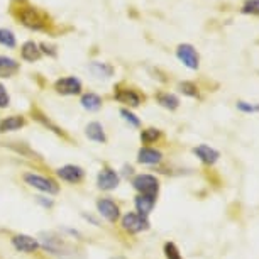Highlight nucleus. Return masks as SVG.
<instances>
[{
	"label": "nucleus",
	"mask_w": 259,
	"mask_h": 259,
	"mask_svg": "<svg viewBox=\"0 0 259 259\" xmlns=\"http://www.w3.org/2000/svg\"><path fill=\"white\" fill-rule=\"evenodd\" d=\"M37 241H39V246L50 254H53V256H60V257L66 256L68 249H70V246H68V242L65 239L60 237L55 232H42Z\"/></svg>",
	"instance_id": "obj_1"
},
{
	"label": "nucleus",
	"mask_w": 259,
	"mask_h": 259,
	"mask_svg": "<svg viewBox=\"0 0 259 259\" xmlns=\"http://www.w3.org/2000/svg\"><path fill=\"white\" fill-rule=\"evenodd\" d=\"M24 182H26L31 188H36L39 192L48 193V195H56L60 192V185H58L53 178L41 177L36 173H26L24 175Z\"/></svg>",
	"instance_id": "obj_2"
},
{
	"label": "nucleus",
	"mask_w": 259,
	"mask_h": 259,
	"mask_svg": "<svg viewBox=\"0 0 259 259\" xmlns=\"http://www.w3.org/2000/svg\"><path fill=\"white\" fill-rule=\"evenodd\" d=\"M120 226L127 234H139V232L148 231L151 224H149V219L146 217V215H141L138 212H129L122 217Z\"/></svg>",
	"instance_id": "obj_3"
},
{
	"label": "nucleus",
	"mask_w": 259,
	"mask_h": 259,
	"mask_svg": "<svg viewBox=\"0 0 259 259\" xmlns=\"http://www.w3.org/2000/svg\"><path fill=\"white\" fill-rule=\"evenodd\" d=\"M133 187L141 195H154V197H158L159 193V182L153 175H138V177H134Z\"/></svg>",
	"instance_id": "obj_4"
},
{
	"label": "nucleus",
	"mask_w": 259,
	"mask_h": 259,
	"mask_svg": "<svg viewBox=\"0 0 259 259\" xmlns=\"http://www.w3.org/2000/svg\"><path fill=\"white\" fill-rule=\"evenodd\" d=\"M97 210H99V213L105 219L107 222H110V224H115L120 219L119 205H117L114 200L109 198V197L97 200Z\"/></svg>",
	"instance_id": "obj_5"
},
{
	"label": "nucleus",
	"mask_w": 259,
	"mask_h": 259,
	"mask_svg": "<svg viewBox=\"0 0 259 259\" xmlns=\"http://www.w3.org/2000/svg\"><path fill=\"white\" fill-rule=\"evenodd\" d=\"M120 177L115 169L112 168H102L97 175V187L104 192H110V190H115L119 187Z\"/></svg>",
	"instance_id": "obj_6"
},
{
	"label": "nucleus",
	"mask_w": 259,
	"mask_h": 259,
	"mask_svg": "<svg viewBox=\"0 0 259 259\" xmlns=\"http://www.w3.org/2000/svg\"><path fill=\"white\" fill-rule=\"evenodd\" d=\"M177 58L190 70H198L200 66V56L197 50L192 45H180L177 48Z\"/></svg>",
	"instance_id": "obj_7"
},
{
	"label": "nucleus",
	"mask_w": 259,
	"mask_h": 259,
	"mask_svg": "<svg viewBox=\"0 0 259 259\" xmlns=\"http://www.w3.org/2000/svg\"><path fill=\"white\" fill-rule=\"evenodd\" d=\"M56 175L63 180V182L76 185V183H81L83 178H85V169L76 164H66V166L58 168Z\"/></svg>",
	"instance_id": "obj_8"
},
{
	"label": "nucleus",
	"mask_w": 259,
	"mask_h": 259,
	"mask_svg": "<svg viewBox=\"0 0 259 259\" xmlns=\"http://www.w3.org/2000/svg\"><path fill=\"white\" fill-rule=\"evenodd\" d=\"M12 246L17 249L19 252H24V254H32L36 252L39 247V241L34 239L27 234H17V236L12 237Z\"/></svg>",
	"instance_id": "obj_9"
},
{
	"label": "nucleus",
	"mask_w": 259,
	"mask_h": 259,
	"mask_svg": "<svg viewBox=\"0 0 259 259\" xmlns=\"http://www.w3.org/2000/svg\"><path fill=\"white\" fill-rule=\"evenodd\" d=\"M55 90L61 95H78L81 92V81L75 76L60 78L55 83Z\"/></svg>",
	"instance_id": "obj_10"
},
{
	"label": "nucleus",
	"mask_w": 259,
	"mask_h": 259,
	"mask_svg": "<svg viewBox=\"0 0 259 259\" xmlns=\"http://www.w3.org/2000/svg\"><path fill=\"white\" fill-rule=\"evenodd\" d=\"M193 154L207 166L215 164L219 161V158H221V153H219L217 149L210 148V146H207V144H200V146H197V148H193Z\"/></svg>",
	"instance_id": "obj_11"
},
{
	"label": "nucleus",
	"mask_w": 259,
	"mask_h": 259,
	"mask_svg": "<svg viewBox=\"0 0 259 259\" xmlns=\"http://www.w3.org/2000/svg\"><path fill=\"white\" fill-rule=\"evenodd\" d=\"M161 161H163V153H161L159 149L144 146V148H141L138 151V163H141V164L154 166V164H159Z\"/></svg>",
	"instance_id": "obj_12"
},
{
	"label": "nucleus",
	"mask_w": 259,
	"mask_h": 259,
	"mask_svg": "<svg viewBox=\"0 0 259 259\" xmlns=\"http://www.w3.org/2000/svg\"><path fill=\"white\" fill-rule=\"evenodd\" d=\"M114 97L120 104H125L129 107H139L144 100L143 97H141V94H138V92L133 89H117Z\"/></svg>",
	"instance_id": "obj_13"
},
{
	"label": "nucleus",
	"mask_w": 259,
	"mask_h": 259,
	"mask_svg": "<svg viewBox=\"0 0 259 259\" xmlns=\"http://www.w3.org/2000/svg\"><path fill=\"white\" fill-rule=\"evenodd\" d=\"M21 19H22V22L26 24L27 27H32V29H42L45 27V17L39 14L36 9H32V7H27V9H24L22 14H21Z\"/></svg>",
	"instance_id": "obj_14"
},
{
	"label": "nucleus",
	"mask_w": 259,
	"mask_h": 259,
	"mask_svg": "<svg viewBox=\"0 0 259 259\" xmlns=\"http://www.w3.org/2000/svg\"><path fill=\"white\" fill-rule=\"evenodd\" d=\"M156 198L158 197H154V195H138L134 200V205H136V210H138V213L141 215H148L153 212V208H154V205H156Z\"/></svg>",
	"instance_id": "obj_15"
},
{
	"label": "nucleus",
	"mask_w": 259,
	"mask_h": 259,
	"mask_svg": "<svg viewBox=\"0 0 259 259\" xmlns=\"http://www.w3.org/2000/svg\"><path fill=\"white\" fill-rule=\"evenodd\" d=\"M26 125V120L21 115H11L6 117V119L0 120V133L6 134V133H12V131H19L21 127Z\"/></svg>",
	"instance_id": "obj_16"
},
{
	"label": "nucleus",
	"mask_w": 259,
	"mask_h": 259,
	"mask_svg": "<svg viewBox=\"0 0 259 259\" xmlns=\"http://www.w3.org/2000/svg\"><path fill=\"white\" fill-rule=\"evenodd\" d=\"M85 134L90 141H95V143H102V144L107 143L105 131L100 122H90V124L85 127Z\"/></svg>",
	"instance_id": "obj_17"
},
{
	"label": "nucleus",
	"mask_w": 259,
	"mask_h": 259,
	"mask_svg": "<svg viewBox=\"0 0 259 259\" xmlns=\"http://www.w3.org/2000/svg\"><path fill=\"white\" fill-rule=\"evenodd\" d=\"M19 71V63L12 58L0 56V78H11Z\"/></svg>",
	"instance_id": "obj_18"
},
{
	"label": "nucleus",
	"mask_w": 259,
	"mask_h": 259,
	"mask_svg": "<svg viewBox=\"0 0 259 259\" xmlns=\"http://www.w3.org/2000/svg\"><path fill=\"white\" fill-rule=\"evenodd\" d=\"M156 99H158V104L161 107L168 110H177L180 107V99L175 94H169V92H161V94L156 95Z\"/></svg>",
	"instance_id": "obj_19"
},
{
	"label": "nucleus",
	"mask_w": 259,
	"mask_h": 259,
	"mask_svg": "<svg viewBox=\"0 0 259 259\" xmlns=\"http://www.w3.org/2000/svg\"><path fill=\"white\" fill-rule=\"evenodd\" d=\"M89 70L92 71V75L97 78H110L114 75V68L110 65H107V63H100V61H94L89 66Z\"/></svg>",
	"instance_id": "obj_20"
},
{
	"label": "nucleus",
	"mask_w": 259,
	"mask_h": 259,
	"mask_svg": "<svg viewBox=\"0 0 259 259\" xmlns=\"http://www.w3.org/2000/svg\"><path fill=\"white\" fill-rule=\"evenodd\" d=\"M81 107L89 112H97L102 109V99L97 94H85L81 97Z\"/></svg>",
	"instance_id": "obj_21"
},
{
	"label": "nucleus",
	"mask_w": 259,
	"mask_h": 259,
	"mask_svg": "<svg viewBox=\"0 0 259 259\" xmlns=\"http://www.w3.org/2000/svg\"><path fill=\"white\" fill-rule=\"evenodd\" d=\"M22 58L26 61H37L39 58H41V50H39V46L36 42L32 41H27L26 45L22 46Z\"/></svg>",
	"instance_id": "obj_22"
},
{
	"label": "nucleus",
	"mask_w": 259,
	"mask_h": 259,
	"mask_svg": "<svg viewBox=\"0 0 259 259\" xmlns=\"http://www.w3.org/2000/svg\"><path fill=\"white\" fill-rule=\"evenodd\" d=\"M161 139V131L159 129H154V127H149V129H144L141 133V141L143 144H154L156 141Z\"/></svg>",
	"instance_id": "obj_23"
},
{
	"label": "nucleus",
	"mask_w": 259,
	"mask_h": 259,
	"mask_svg": "<svg viewBox=\"0 0 259 259\" xmlns=\"http://www.w3.org/2000/svg\"><path fill=\"white\" fill-rule=\"evenodd\" d=\"M178 90L182 92L183 95H187V97H192V99H198V89H197V85L192 81H182L178 85Z\"/></svg>",
	"instance_id": "obj_24"
},
{
	"label": "nucleus",
	"mask_w": 259,
	"mask_h": 259,
	"mask_svg": "<svg viewBox=\"0 0 259 259\" xmlns=\"http://www.w3.org/2000/svg\"><path fill=\"white\" fill-rule=\"evenodd\" d=\"M163 252L166 259H183L182 252H180V249L175 242H166L163 247Z\"/></svg>",
	"instance_id": "obj_25"
},
{
	"label": "nucleus",
	"mask_w": 259,
	"mask_h": 259,
	"mask_svg": "<svg viewBox=\"0 0 259 259\" xmlns=\"http://www.w3.org/2000/svg\"><path fill=\"white\" fill-rule=\"evenodd\" d=\"M0 45L7 46V48H14L16 46V36H14L9 29H0Z\"/></svg>",
	"instance_id": "obj_26"
},
{
	"label": "nucleus",
	"mask_w": 259,
	"mask_h": 259,
	"mask_svg": "<svg viewBox=\"0 0 259 259\" xmlns=\"http://www.w3.org/2000/svg\"><path fill=\"white\" fill-rule=\"evenodd\" d=\"M242 14H251V16H259V0H246L241 9Z\"/></svg>",
	"instance_id": "obj_27"
},
{
	"label": "nucleus",
	"mask_w": 259,
	"mask_h": 259,
	"mask_svg": "<svg viewBox=\"0 0 259 259\" xmlns=\"http://www.w3.org/2000/svg\"><path fill=\"white\" fill-rule=\"evenodd\" d=\"M237 109L244 112V114H256L259 112V105L257 104H249V102H244V100H239L237 102Z\"/></svg>",
	"instance_id": "obj_28"
},
{
	"label": "nucleus",
	"mask_w": 259,
	"mask_h": 259,
	"mask_svg": "<svg viewBox=\"0 0 259 259\" xmlns=\"http://www.w3.org/2000/svg\"><path fill=\"white\" fill-rule=\"evenodd\" d=\"M120 115L124 117V120H125V122H129V124L133 125V127H139V125H141V120H139L138 117H136L131 110L122 109V110H120Z\"/></svg>",
	"instance_id": "obj_29"
},
{
	"label": "nucleus",
	"mask_w": 259,
	"mask_h": 259,
	"mask_svg": "<svg viewBox=\"0 0 259 259\" xmlns=\"http://www.w3.org/2000/svg\"><path fill=\"white\" fill-rule=\"evenodd\" d=\"M9 104H11V97H9L6 87L0 83V109H6V107H9Z\"/></svg>",
	"instance_id": "obj_30"
},
{
	"label": "nucleus",
	"mask_w": 259,
	"mask_h": 259,
	"mask_svg": "<svg viewBox=\"0 0 259 259\" xmlns=\"http://www.w3.org/2000/svg\"><path fill=\"white\" fill-rule=\"evenodd\" d=\"M39 48H41V50L45 51L46 55H48V53H50L51 56H56V51H55V48H53V46H48V45H41V46H39Z\"/></svg>",
	"instance_id": "obj_31"
}]
</instances>
